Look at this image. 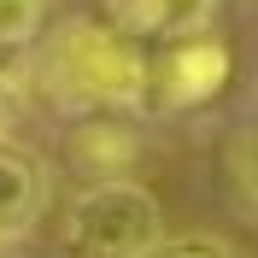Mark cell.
<instances>
[{
  "label": "cell",
  "mask_w": 258,
  "mask_h": 258,
  "mask_svg": "<svg viewBox=\"0 0 258 258\" xmlns=\"http://www.w3.org/2000/svg\"><path fill=\"white\" fill-rule=\"evenodd\" d=\"M147 47L112 18H64L35 59L41 94L64 112H141L147 106Z\"/></svg>",
  "instance_id": "cell-1"
},
{
  "label": "cell",
  "mask_w": 258,
  "mask_h": 258,
  "mask_svg": "<svg viewBox=\"0 0 258 258\" xmlns=\"http://www.w3.org/2000/svg\"><path fill=\"white\" fill-rule=\"evenodd\" d=\"M223 82H229V47L206 30V35H188V41H170L147 64V106L194 112V106L223 94Z\"/></svg>",
  "instance_id": "cell-3"
},
{
  "label": "cell",
  "mask_w": 258,
  "mask_h": 258,
  "mask_svg": "<svg viewBox=\"0 0 258 258\" xmlns=\"http://www.w3.org/2000/svg\"><path fill=\"white\" fill-rule=\"evenodd\" d=\"M153 258H235L223 235H182V241H159Z\"/></svg>",
  "instance_id": "cell-9"
},
{
  "label": "cell",
  "mask_w": 258,
  "mask_h": 258,
  "mask_svg": "<svg viewBox=\"0 0 258 258\" xmlns=\"http://www.w3.org/2000/svg\"><path fill=\"white\" fill-rule=\"evenodd\" d=\"M217 6L223 0H117L112 6V24L123 35H135V41H159V47H170V41H188V35H206L211 18H217Z\"/></svg>",
  "instance_id": "cell-4"
},
{
  "label": "cell",
  "mask_w": 258,
  "mask_h": 258,
  "mask_svg": "<svg viewBox=\"0 0 258 258\" xmlns=\"http://www.w3.org/2000/svg\"><path fill=\"white\" fill-rule=\"evenodd\" d=\"M229 188H235L241 211H258V135H235L229 141Z\"/></svg>",
  "instance_id": "cell-8"
},
{
  "label": "cell",
  "mask_w": 258,
  "mask_h": 258,
  "mask_svg": "<svg viewBox=\"0 0 258 258\" xmlns=\"http://www.w3.org/2000/svg\"><path fill=\"white\" fill-rule=\"evenodd\" d=\"M164 211L141 182H88L64 211V258H153Z\"/></svg>",
  "instance_id": "cell-2"
},
{
  "label": "cell",
  "mask_w": 258,
  "mask_h": 258,
  "mask_svg": "<svg viewBox=\"0 0 258 258\" xmlns=\"http://www.w3.org/2000/svg\"><path fill=\"white\" fill-rule=\"evenodd\" d=\"M47 206V164L30 147L0 141V241H24Z\"/></svg>",
  "instance_id": "cell-5"
},
{
  "label": "cell",
  "mask_w": 258,
  "mask_h": 258,
  "mask_svg": "<svg viewBox=\"0 0 258 258\" xmlns=\"http://www.w3.org/2000/svg\"><path fill=\"white\" fill-rule=\"evenodd\" d=\"M71 159L94 182H117L129 164L141 159V135H135V123L123 112H88L71 129Z\"/></svg>",
  "instance_id": "cell-6"
},
{
  "label": "cell",
  "mask_w": 258,
  "mask_h": 258,
  "mask_svg": "<svg viewBox=\"0 0 258 258\" xmlns=\"http://www.w3.org/2000/svg\"><path fill=\"white\" fill-rule=\"evenodd\" d=\"M47 0H0V53H24L41 35Z\"/></svg>",
  "instance_id": "cell-7"
}]
</instances>
